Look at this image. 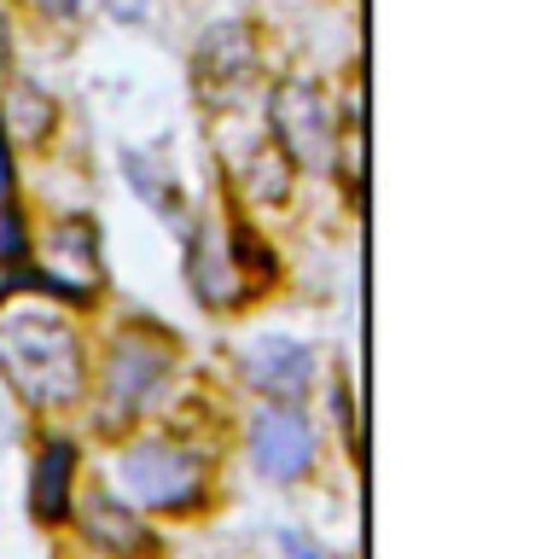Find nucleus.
I'll use <instances>...</instances> for the list:
<instances>
[{"label":"nucleus","mask_w":541,"mask_h":559,"mask_svg":"<svg viewBox=\"0 0 541 559\" xmlns=\"http://www.w3.org/2000/svg\"><path fill=\"white\" fill-rule=\"evenodd\" d=\"M0 379L24 408L59 414L76 408L87 391V356L82 332L59 309H17L0 314Z\"/></svg>","instance_id":"nucleus-1"},{"label":"nucleus","mask_w":541,"mask_h":559,"mask_svg":"<svg viewBox=\"0 0 541 559\" xmlns=\"http://www.w3.org/2000/svg\"><path fill=\"white\" fill-rule=\"evenodd\" d=\"M7 122H12V140H24V146H47L52 134H59V99L47 94V87H12V105H7Z\"/></svg>","instance_id":"nucleus-13"},{"label":"nucleus","mask_w":541,"mask_h":559,"mask_svg":"<svg viewBox=\"0 0 541 559\" xmlns=\"http://www.w3.org/2000/svg\"><path fill=\"white\" fill-rule=\"evenodd\" d=\"M47 17H59V24H76V17L87 12V0H35Z\"/></svg>","instance_id":"nucleus-17"},{"label":"nucleus","mask_w":541,"mask_h":559,"mask_svg":"<svg viewBox=\"0 0 541 559\" xmlns=\"http://www.w3.org/2000/svg\"><path fill=\"white\" fill-rule=\"evenodd\" d=\"M268 140L291 157V169H326L338 152L332 105L314 76H279L268 94Z\"/></svg>","instance_id":"nucleus-6"},{"label":"nucleus","mask_w":541,"mask_h":559,"mask_svg":"<svg viewBox=\"0 0 541 559\" xmlns=\"http://www.w3.org/2000/svg\"><path fill=\"white\" fill-rule=\"evenodd\" d=\"M7 70H12V17L0 7V82H7Z\"/></svg>","instance_id":"nucleus-19"},{"label":"nucleus","mask_w":541,"mask_h":559,"mask_svg":"<svg viewBox=\"0 0 541 559\" xmlns=\"http://www.w3.org/2000/svg\"><path fill=\"white\" fill-rule=\"evenodd\" d=\"M29 251V227H24V210H17V199H0V257L17 262Z\"/></svg>","instance_id":"nucleus-15"},{"label":"nucleus","mask_w":541,"mask_h":559,"mask_svg":"<svg viewBox=\"0 0 541 559\" xmlns=\"http://www.w3.org/2000/svg\"><path fill=\"white\" fill-rule=\"evenodd\" d=\"M122 175H129L134 192L157 210V216H181V187H175V175L157 164L152 152H122Z\"/></svg>","instance_id":"nucleus-14"},{"label":"nucleus","mask_w":541,"mask_h":559,"mask_svg":"<svg viewBox=\"0 0 541 559\" xmlns=\"http://www.w3.org/2000/svg\"><path fill=\"white\" fill-rule=\"evenodd\" d=\"M117 484L122 501L157 519H192L209 507V466L199 449L175 443V437H146L117 454Z\"/></svg>","instance_id":"nucleus-2"},{"label":"nucleus","mask_w":541,"mask_h":559,"mask_svg":"<svg viewBox=\"0 0 541 559\" xmlns=\"http://www.w3.org/2000/svg\"><path fill=\"white\" fill-rule=\"evenodd\" d=\"M0 199H12V146H7V129H0Z\"/></svg>","instance_id":"nucleus-20"},{"label":"nucleus","mask_w":541,"mask_h":559,"mask_svg":"<svg viewBox=\"0 0 541 559\" xmlns=\"http://www.w3.org/2000/svg\"><path fill=\"white\" fill-rule=\"evenodd\" d=\"M76 466H82V449L76 437H47L41 454L29 466V519L41 531H59L70 524V507H76Z\"/></svg>","instance_id":"nucleus-11"},{"label":"nucleus","mask_w":541,"mask_h":559,"mask_svg":"<svg viewBox=\"0 0 541 559\" xmlns=\"http://www.w3.org/2000/svg\"><path fill=\"white\" fill-rule=\"evenodd\" d=\"M239 367H244V379H251L262 396L279 402V408H297V402L314 391V349L297 344V338H279V332L244 344Z\"/></svg>","instance_id":"nucleus-8"},{"label":"nucleus","mask_w":541,"mask_h":559,"mask_svg":"<svg viewBox=\"0 0 541 559\" xmlns=\"http://www.w3.org/2000/svg\"><path fill=\"white\" fill-rule=\"evenodd\" d=\"M279 548H286L291 559H326L321 548H314V542H303V536H297V531H279Z\"/></svg>","instance_id":"nucleus-18"},{"label":"nucleus","mask_w":541,"mask_h":559,"mask_svg":"<svg viewBox=\"0 0 541 559\" xmlns=\"http://www.w3.org/2000/svg\"><path fill=\"white\" fill-rule=\"evenodd\" d=\"M70 519H76V536L99 559H164V536L146 524V513L105 484L87 489V496L70 507Z\"/></svg>","instance_id":"nucleus-7"},{"label":"nucleus","mask_w":541,"mask_h":559,"mask_svg":"<svg viewBox=\"0 0 541 559\" xmlns=\"http://www.w3.org/2000/svg\"><path fill=\"white\" fill-rule=\"evenodd\" d=\"M146 12H152V0H105L111 24H146Z\"/></svg>","instance_id":"nucleus-16"},{"label":"nucleus","mask_w":541,"mask_h":559,"mask_svg":"<svg viewBox=\"0 0 541 559\" xmlns=\"http://www.w3.org/2000/svg\"><path fill=\"white\" fill-rule=\"evenodd\" d=\"M169 373H175V344L152 338V332H117L99 367V431L117 437L122 426H134Z\"/></svg>","instance_id":"nucleus-3"},{"label":"nucleus","mask_w":541,"mask_h":559,"mask_svg":"<svg viewBox=\"0 0 541 559\" xmlns=\"http://www.w3.org/2000/svg\"><path fill=\"white\" fill-rule=\"evenodd\" d=\"M251 461L268 484H297L314 466V426L297 408H262L251 419Z\"/></svg>","instance_id":"nucleus-9"},{"label":"nucleus","mask_w":541,"mask_h":559,"mask_svg":"<svg viewBox=\"0 0 541 559\" xmlns=\"http://www.w3.org/2000/svg\"><path fill=\"white\" fill-rule=\"evenodd\" d=\"M187 286H192V297H199L209 314H227V309H239L244 297H256L239 280L233 257H227V234L216 222H199L187 234Z\"/></svg>","instance_id":"nucleus-10"},{"label":"nucleus","mask_w":541,"mask_h":559,"mask_svg":"<svg viewBox=\"0 0 541 559\" xmlns=\"http://www.w3.org/2000/svg\"><path fill=\"white\" fill-rule=\"evenodd\" d=\"M256 70H262L256 24L221 17V24H209L199 35V47H192V94H199V105H209V111H233V105L251 94Z\"/></svg>","instance_id":"nucleus-5"},{"label":"nucleus","mask_w":541,"mask_h":559,"mask_svg":"<svg viewBox=\"0 0 541 559\" xmlns=\"http://www.w3.org/2000/svg\"><path fill=\"white\" fill-rule=\"evenodd\" d=\"M52 292L64 304H94L105 286V257H99V227L87 216H64L47 234V269H12L0 292Z\"/></svg>","instance_id":"nucleus-4"},{"label":"nucleus","mask_w":541,"mask_h":559,"mask_svg":"<svg viewBox=\"0 0 541 559\" xmlns=\"http://www.w3.org/2000/svg\"><path fill=\"white\" fill-rule=\"evenodd\" d=\"M239 187L251 192L256 204H286L291 199V187H297V169H291V157L274 146V140H251L239 157Z\"/></svg>","instance_id":"nucleus-12"}]
</instances>
